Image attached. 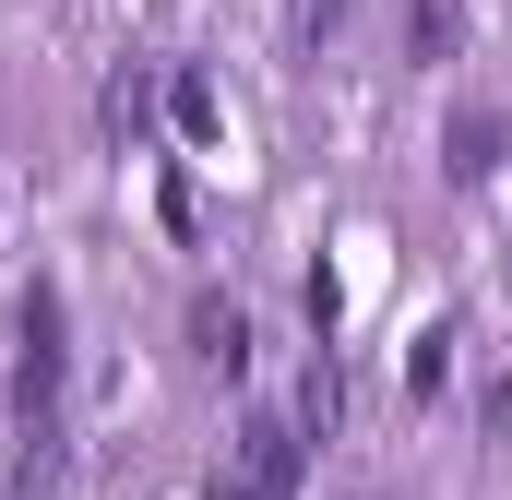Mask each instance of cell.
I'll return each mask as SVG.
<instances>
[{
	"instance_id": "cell-1",
	"label": "cell",
	"mask_w": 512,
	"mask_h": 500,
	"mask_svg": "<svg viewBox=\"0 0 512 500\" xmlns=\"http://www.w3.org/2000/svg\"><path fill=\"white\" fill-rule=\"evenodd\" d=\"M298 441H310L298 417H251L239 429V500H286L298 489Z\"/></svg>"
},
{
	"instance_id": "cell-2",
	"label": "cell",
	"mask_w": 512,
	"mask_h": 500,
	"mask_svg": "<svg viewBox=\"0 0 512 500\" xmlns=\"http://www.w3.org/2000/svg\"><path fill=\"white\" fill-rule=\"evenodd\" d=\"M191 358H203V370H251V310H239V298H215V286H203V298H191Z\"/></svg>"
},
{
	"instance_id": "cell-3",
	"label": "cell",
	"mask_w": 512,
	"mask_h": 500,
	"mask_svg": "<svg viewBox=\"0 0 512 500\" xmlns=\"http://www.w3.org/2000/svg\"><path fill=\"white\" fill-rule=\"evenodd\" d=\"M405 48L417 60H453L465 48V0H405Z\"/></svg>"
},
{
	"instance_id": "cell-4",
	"label": "cell",
	"mask_w": 512,
	"mask_h": 500,
	"mask_svg": "<svg viewBox=\"0 0 512 500\" xmlns=\"http://www.w3.org/2000/svg\"><path fill=\"white\" fill-rule=\"evenodd\" d=\"M489 143H501V120L465 108V120H453V179H489Z\"/></svg>"
},
{
	"instance_id": "cell-5",
	"label": "cell",
	"mask_w": 512,
	"mask_h": 500,
	"mask_svg": "<svg viewBox=\"0 0 512 500\" xmlns=\"http://www.w3.org/2000/svg\"><path fill=\"white\" fill-rule=\"evenodd\" d=\"M346 24V0H298V36H334Z\"/></svg>"
}]
</instances>
